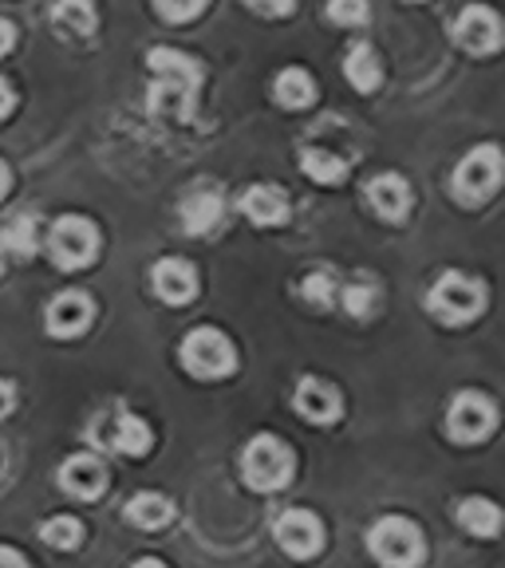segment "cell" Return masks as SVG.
<instances>
[{
  "instance_id": "cell-8",
  "label": "cell",
  "mask_w": 505,
  "mask_h": 568,
  "mask_svg": "<svg viewBox=\"0 0 505 568\" xmlns=\"http://www.w3.org/2000/svg\"><path fill=\"white\" fill-rule=\"evenodd\" d=\"M454 40L471 55H489L505 44V24L494 9L471 4V9H462L458 20H454Z\"/></svg>"
},
{
  "instance_id": "cell-4",
  "label": "cell",
  "mask_w": 505,
  "mask_h": 568,
  "mask_svg": "<svg viewBox=\"0 0 505 568\" xmlns=\"http://www.w3.org/2000/svg\"><path fill=\"white\" fill-rule=\"evenodd\" d=\"M293 450L281 443L276 435H257L241 454V470H245V481L261 494H273V489H284L293 481Z\"/></svg>"
},
{
  "instance_id": "cell-35",
  "label": "cell",
  "mask_w": 505,
  "mask_h": 568,
  "mask_svg": "<svg viewBox=\"0 0 505 568\" xmlns=\"http://www.w3.org/2000/svg\"><path fill=\"white\" fill-rule=\"evenodd\" d=\"M253 12H265V17H289L293 12V4H249Z\"/></svg>"
},
{
  "instance_id": "cell-27",
  "label": "cell",
  "mask_w": 505,
  "mask_h": 568,
  "mask_svg": "<svg viewBox=\"0 0 505 568\" xmlns=\"http://www.w3.org/2000/svg\"><path fill=\"white\" fill-rule=\"evenodd\" d=\"M380 304H383V293L375 288V284L360 281V284H347V288H344V308H347V316L372 320Z\"/></svg>"
},
{
  "instance_id": "cell-34",
  "label": "cell",
  "mask_w": 505,
  "mask_h": 568,
  "mask_svg": "<svg viewBox=\"0 0 505 568\" xmlns=\"http://www.w3.org/2000/svg\"><path fill=\"white\" fill-rule=\"evenodd\" d=\"M12 44H17V28H12L9 20H0V55L9 52Z\"/></svg>"
},
{
  "instance_id": "cell-16",
  "label": "cell",
  "mask_w": 505,
  "mask_h": 568,
  "mask_svg": "<svg viewBox=\"0 0 505 568\" xmlns=\"http://www.w3.org/2000/svg\"><path fill=\"white\" fill-rule=\"evenodd\" d=\"M222 213H225L222 194L210 190V186H202L182 202V230L194 233V237H202V233H210L213 225L222 222Z\"/></svg>"
},
{
  "instance_id": "cell-17",
  "label": "cell",
  "mask_w": 505,
  "mask_h": 568,
  "mask_svg": "<svg viewBox=\"0 0 505 568\" xmlns=\"http://www.w3.org/2000/svg\"><path fill=\"white\" fill-rule=\"evenodd\" d=\"M241 210L253 225H281L289 222V197L276 186H249L241 197Z\"/></svg>"
},
{
  "instance_id": "cell-36",
  "label": "cell",
  "mask_w": 505,
  "mask_h": 568,
  "mask_svg": "<svg viewBox=\"0 0 505 568\" xmlns=\"http://www.w3.org/2000/svg\"><path fill=\"white\" fill-rule=\"evenodd\" d=\"M9 186H12V174H9V166H4V162H0V197L9 194Z\"/></svg>"
},
{
  "instance_id": "cell-2",
  "label": "cell",
  "mask_w": 505,
  "mask_h": 568,
  "mask_svg": "<svg viewBox=\"0 0 505 568\" xmlns=\"http://www.w3.org/2000/svg\"><path fill=\"white\" fill-rule=\"evenodd\" d=\"M426 308L435 312V320L451 324V328H462V324H471V320L482 316L486 288H482L478 276H466L458 268H451V273H443L435 281V288L426 296Z\"/></svg>"
},
{
  "instance_id": "cell-25",
  "label": "cell",
  "mask_w": 505,
  "mask_h": 568,
  "mask_svg": "<svg viewBox=\"0 0 505 568\" xmlns=\"http://www.w3.org/2000/svg\"><path fill=\"white\" fill-rule=\"evenodd\" d=\"M40 537H44V545H52V549H80L83 541V521L80 517H48L44 525H40Z\"/></svg>"
},
{
  "instance_id": "cell-5",
  "label": "cell",
  "mask_w": 505,
  "mask_h": 568,
  "mask_svg": "<svg viewBox=\"0 0 505 568\" xmlns=\"http://www.w3.org/2000/svg\"><path fill=\"white\" fill-rule=\"evenodd\" d=\"M48 253H52L55 268H68V273L88 268L91 261L99 257V230L88 217L68 213V217H60V222L52 225V233H48Z\"/></svg>"
},
{
  "instance_id": "cell-31",
  "label": "cell",
  "mask_w": 505,
  "mask_h": 568,
  "mask_svg": "<svg viewBox=\"0 0 505 568\" xmlns=\"http://www.w3.org/2000/svg\"><path fill=\"white\" fill-rule=\"evenodd\" d=\"M12 106H17V95H12L9 80H0V119H9Z\"/></svg>"
},
{
  "instance_id": "cell-3",
  "label": "cell",
  "mask_w": 505,
  "mask_h": 568,
  "mask_svg": "<svg viewBox=\"0 0 505 568\" xmlns=\"http://www.w3.org/2000/svg\"><path fill=\"white\" fill-rule=\"evenodd\" d=\"M367 549L383 568H418L426 557L423 532L407 517H383L367 532Z\"/></svg>"
},
{
  "instance_id": "cell-10",
  "label": "cell",
  "mask_w": 505,
  "mask_h": 568,
  "mask_svg": "<svg viewBox=\"0 0 505 568\" xmlns=\"http://www.w3.org/2000/svg\"><path fill=\"white\" fill-rule=\"evenodd\" d=\"M147 63H151V71H154V83L198 95V83H202V68H198L194 55L178 52V48H154V52L147 55Z\"/></svg>"
},
{
  "instance_id": "cell-14",
  "label": "cell",
  "mask_w": 505,
  "mask_h": 568,
  "mask_svg": "<svg viewBox=\"0 0 505 568\" xmlns=\"http://www.w3.org/2000/svg\"><path fill=\"white\" fill-rule=\"evenodd\" d=\"M60 486L80 501H91L107 489V466L95 454H75L60 466Z\"/></svg>"
},
{
  "instance_id": "cell-12",
  "label": "cell",
  "mask_w": 505,
  "mask_h": 568,
  "mask_svg": "<svg viewBox=\"0 0 505 568\" xmlns=\"http://www.w3.org/2000/svg\"><path fill=\"white\" fill-rule=\"evenodd\" d=\"M151 281H154V293H159L166 304H190L198 296V268L182 257L159 261Z\"/></svg>"
},
{
  "instance_id": "cell-21",
  "label": "cell",
  "mask_w": 505,
  "mask_h": 568,
  "mask_svg": "<svg viewBox=\"0 0 505 568\" xmlns=\"http://www.w3.org/2000/svg\"><path fill=\"white\" fill-rule=\"evenodd\" d=\"M344 75L355 91H375L383 83V68H380V55H375L372 44H355L344 60Z\"/></svg>"
},
{
  "instance_id": "cell-19",
  "label": "cell",
  "mask_w": 505,
  "mask_h": 568,
  "mask_svg": "<svg viewBox=\"0 0 505 568\" xmlns=\"http://www.w3.org/2000/svg\"><path fill=\"white\" fill-rule=\"evenodd\" d=\"M127 521L139 525V529H162V525L174 521V506H170V497L142 489L127 501Z\"/></svg>"
},
{
  "instance_id": "cell-6",
  "label": "cell",
  "mask_w": 505,
  "mask_h": 568,
  "mask_svg": "<svg viewBox=\"0 0 505 568\" xmlns=\"http://www.w3.org/2000/svg\"><path fill=\"white\" fill-rule=\"evenodd\" d=\"M182 367L198 379H225L238 367V352L218 328H198L182 339Z\"/></svg>"
},
{
  "instance_id": "cell-33",
  "label": "cell",
  "mask_w": 505,
  "mask_h": 568,
  "mask_svg": "<svg viewBox=\"0 0 505 568\" xmlns=\"http://www.w3.org/2000/svg\"><path fill=\"white\" fill-rule=\"evenodd\" d=\"M12 403H17V390H12V383H9V379H0V418L9 415Z\"/></svg>"
},
{
  "instance_id": "cell-22",
  "label": "cell",
  "mask_w": 505,
  "mask_h": 568,
  "mask_svg": "<svg viewBox=\"0 0 505 568\" xmlns=\"http://www.w3.org/2000/svg\"><path fill=\"white\" fill-rule=\"evenodd\" d=\"M154 435L151 426L142 423L139 415H119L115 418V435H111V446H115L119 454H127V458H142V454L151 450Z\"/></svg>"
},
{
  "instance_id": "cell-32",
  "label": "cell",
  "mask_w": 505,
  "mask_h": 568,
  "mask_svg": "<svg viewBox=\"0 0 505 568\" xmlns=\"http://www.w3.org/2000/svg\"><path fill=\"white\" fill-rule=\"evenodd\" d=\"M0 568H28V560L17 549H9V545H0Z\"/></svg>"
},
{
  "instance_id": "cell-24",
  "label": "cell",
  "mask_w": 505,
  "mask_h": 568,
  "mask_svg": "<svg viewBox=\"0 0 505 568\" xmlns=\"http://www.w3.org/2000/svg\"><path fill=\"white\" fill-rule=\"evenodd\" d=\"M0 245L17 253V257H36V248H40V225H36L32 213H17L9 225H4V237Z\"/></svg>"
},
{
  "instance_id": "cell-18",
  "label": "cell",
  "mask_w": 505,
  "mask_h": 568,
  "mask_svg": "<svg viewBox=\"0 0 505 568\" xmlns=\"http://www.w3.org/2000/svg\"><path fill=\"white\" fill-rule=\"evenodd\" d=\"M458 525L474 537H497L505 525L502 506H494L489 497H462L458 501Z\"/></svg>"
},
{
  "instance_id": "cell-28",
  "label": "cell",
  "mask_w": 505,
  "mask_h": 568,
  "mask_svg": "<svg viewBox=\"0 0 505 568\" xmlns=\"http://www.w3.org/2000/svg\"><path fill=\"white\" fill-rule=\"evenodd\" d=\"M304 301L316 304V308H332V301H336V276L332 273L304 276Z\"/></svg>"
},
{
  "instance_id": "cell-30",
  "label": "cell",
  "mask_w": 505,
  "mask_h": 568,
  "mask_svg": "<svg viewBox=\"0 0 505 568\" xmlns=\"http://www.w3.org/2000/svg\"><path fill=\"white\" fill-rule=\"evenodd\" d=\"M202 12H205L202 0H198V4H159L162 20H194V17H202Z\"/></svg>"
},
{
  "instance_id": "cell-37",
  "label": "cell",
  "mask_w": 505,
  "mask_h": 568,
  "mask_svg": "<svg viewBox=\"0 0 505 568\" xmlns=\"http://www.w3.org/2000/svg\"><path fill=\"white\" fill-rule=\"evenodd\" d=\"M134 568H166V565H162V560H154V557H147V560H139Z\"/></svg>"
},
{
  "instance_id": "cell-13",
  "label": "cell",
  "mask_w": 505,
  "mask_h": 568,
  "mask_svg": "<svg viewBox=\"0 0 505 568\" xmlns=\"http://www.w3.org/2000/svg\"><path fill=\"white\" fill-rule=\"evenodd\" d=\"M91 316H95V308H91V301L83 293H60L52 304H48V332H52L55 339H71L80 336V332H88Z\"/></svg>"
},
{
  "instance_id": "cell-15",
  "label": "cell",
  "mask_w": 505,
  "mask_h": 568,
  "mask_svg": "<svg viewBox=\"0 0 505 568\" xmlns=\"http://www.w3.org/2000/svg\"><path fill=\"white\" fill-rule=\"evenodd\" d=\"M367 202L383 222H403L411 213V186L400 174H380L367 182Z\"/></svg>"
},
{
  "instance_id": "cell-9",
  "label": "cell",
  "mask_w": 505,
  "mask_h": 568,
  "mask_svg": "<svg viewBox=\"0 0 505 568\" xmlns=\"http://www.w3.org/2000/svg\"><path fill=\"white\" fill-rule=\"evenodd\" d=\"M273 537H276V545L296 560H309L324 549V525H320V517L309 514V509H289V514L276 517Z\"/></svg>"
},
{
  "instance_id": "cell-29",
  "label": "cell",
  "mask_w": 505,
  "mask_h": 568,
  "mask_svg": "<svg viewBox=\"0 0 505 568\" xmlns=\"http://www.w3.org/2000/svg\"><path fill=\"white\" fill-rule=\"evenodd\" d=\"M329 17L336 20V24H364L367 17H372V9H367L364 0H336V4H332L329 9Z\"/></svg>"
},
{
  "instance_id": "cell-26",
  "label": "cell",
  "mask_w": 505,
  "mask_h": 568,
  "mask_svg": "<svg viewBox=\"0 0 505 568\" xmlns=\"http://www.w3.org/2000/svg\"><path fill=\"white\" fill-rule=\"evenodd\" d=\"M52 20L71 36H91L95 32V9L91 4H80V0H68V4H55Z\"/></svg>"
},
{
  "instance_id": "cell-20",
  "label": "cell",
  "mask_w": 505,
  "mask_h": 568,
  "mask_svg": "<svg viewBox=\"0 0 505 568\" xmlns=\"http://www.w3.org/2000/svg\"><path fill=\"white\" fill-rule=\"evenodd\" d=\"M273 91H276V103L289 106V111H304L316 99V83H312V75L304 68H284L276 75Z\"/></svg>"
},
{
  "instance_id": "cell-38",
  "label": "cell",
  "mask_w": 505,
  "mask_h": 568,
  "mask_svg": "<svg viewBox=\"0 0 505 568\" xmlns=\"http://www.w3.org/2000/svg\"><path fill=\"white\" fill-rule=\"evenodd\" d=\"M0 268H4V253H0Z\"/></svg>"
},
{
  "instance_id": "cell-23",
  "label": "cell",
  "mask_w": 505,
  "mask_h": 568,
  "mask_svg": "<svg viewBox=\"0 0 505 568\" xmlns=\"http://www.w3.org/2000/svg\"><path fill=\"white\" fill-rule=\"evenodd\" d=\"M301 170L312 178V182H320V186H336V182L347 178V162L336 159L332 151H320V146L301 151Z\"/></svg>"
},
{
  "instance_id": "cell-7",
  "label": "cell",
  "mask_w": 505,
  "mask_h": 568,
  "mask_svg": "<svg viewBox=\"0 0 505 568\" xmlns=\"http://www.w3.org/2000/svg\"><path fill=\"white\" fill-rule=\"evenodd\" d=\"M497 426V403L489 399L486 390H458L446 410V430H451L454 443L474 446L482 438L494 435Z\"/></svg>"
},
{
  "instance_id": "cell-1",
  "label": "cell",
  "mask_w": 505,
  "mask_h": 568,
  "mask_svg": "<svg viewBox=\"0 0 505 568\" xmlns=\"http://www.w3.org/2000/svg\"><path fill=\"white\" fill-rule=\"evenodd\" d=\"M502 178H505L502 146L482 142V146H474V151L454 166L451 190L462 205H486L489 197L497 194V186H502Z\"/></svg>"
},
{
  "instance_id": "cell-11",
  "label": "cell",
  "mask_w": 505,
  "mask_h": 568,
  "mask_svg": "<svg viewBox=\"0 0 505 568\" xmlns=\"http://www.w3.org/2000/svg\"><path fill=\"white\" fill-rule=\"evenodd\" d=\"M293 407L301 410L304 423H316V426H329L340 418V410H344V403H340V390L332 387V383L324 379H301V387H296L293 395Z\"/></svg>"
}]
</instances>
